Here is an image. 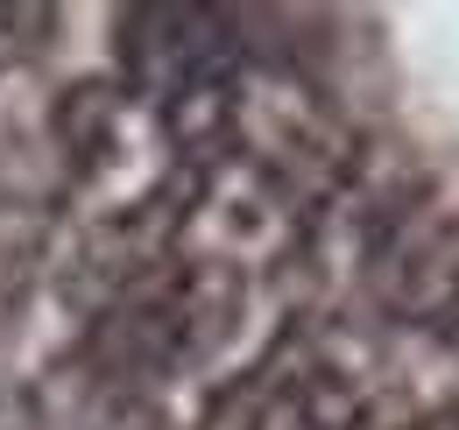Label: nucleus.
I'll return each instance as SVG.
<instances>
[{
    "label": "nucleus",
    "instance_id": "obj_1",
    "mask_svg": "<svg viewBox=\"0 0 459 430\" xmlns=\"http://www.w3.org/2000/svg\"><path fill=\"white\" fill-rule=\"evenodd\" d=\"M50 85L29 56H7L0 64V205L14 212H50L71 198V169L57 156V134H50Z\"/></svg>",
    "mask_w": 459,
    "mask_h": 430
},
{
    "label": "nucleus",
    "instance_id": "obj_2",
    "mask_svg": "<svg viewBox=\"0 0 459 430\" xmlns=\"http://www.w3.org/2000/svg\"><path fill=\"white\" fill-rule=\"evenodd\" d=\"M120 120H127V85H114V78H78L50 99V134H57V156L71 169V191L107 169Z\"/></svg>",
    "mask_w": 459,
    "mask_h": 430
}]
</instances>
